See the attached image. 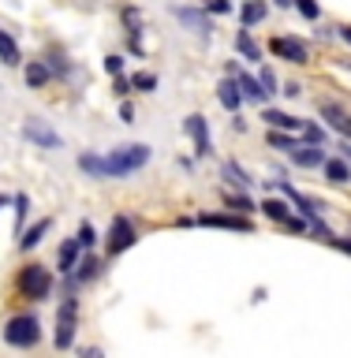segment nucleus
Returning a JSON list of instances; mask_svg holds the SVG:
<instances>
[{"instance_id":"nucleus-6","label":"nucleus","mask_w":351,"mask_h":358,"mask_svg":"<svg viewBox=\"0 0 351 358\" xmlns=\"http://www.w3.org/2000/svg\"><path fill=\"white\" fill-rule=\"evenodd\" d=\"M135 243H139V231H135L131 217H112V224H109V239H105V250L116 257V254H123V250H131Z\"/></svg>"},{"instance_id":"nucleus-19","label":"nucleus","mask_w":351,"mask_h":358,"mask_svg":"<svg viewBox=\"0 0 351 358\" xmlns=\"http://www.w3.org/2000/svg\"><path fill=\"white\" fill-rule=\"evenodd\" d=\"M325 179H333V183H351V164H347V157L340 161V157H325Z\"/></svg>"},{"instance_id":"nucleus-40","label":"nucleus","mask_w":351,"mask_h":358,"mask_svg":"<svg viewBox=\"0 0 351 358\" xmlns=\"http://www.w3.org/2000/svg\"><path fill=\"white\" fill-rule=\"evenodd\" d=\"M120 120H123V123H135V105H128V101H123V105H120Z\"/></svg>"},{"instance_id":"nucleus-11","label":"nucleus","mask_w":351,"mask_h":358,"mask_svg":"<svg viewBox=\"0 0 351 358\" xmlns=\"http://www.w3.org/2000/svg\"><path fill=\"white\" fill-rule=\"evenodd\" d=\"M202 228H224V231H251V220L243 213H202Z\"/></svg>"},{"instance_id":"nucleus-4","label":"nucleus","mask_w":351,"mask_h":358,"mask_svg":"<svg viewBox=\"0 0 351 358\" xmlns=\"http://www.w3.org/2000/svg\"><path fill=\"white\" fill-rule=\"evenodd\" d=\"M15 287H19V295H22V299L41 302V299H49V291H53V273H49L45 265H27V268L19 273Z\"/></svg>"},{"instance_id":"nucleus-22","label":"nucleus","mask_w":351,"mask_h":358,"mask_svg":"<svg viewBox=\"0 0 351 358\" xmlns=\"http://www.w3.org/2000/svg\"><path fill=\"white\" fill-rule=\"evenodd\" d=\"M49 228H53V220H38L30 231H22V235H19V250H34V246H38L45 235H49Z\"/></svg>"},{"instance_id":"nucleus-9","label":"nucleus","mask_w":351,"mask_h":358,"mask_svg":"<svg viewBox=\"0 0 351 358\" xmlns=\"http://www.w3.org/2000/svg\"><path fill=\"white\" fill-rule=\"evenodd\" d=\"M184 131L191 134V142H195V153L198 157H209L213 153V138H209V123H206V116H187L184 120Z\"/></svg>"},{"instance_id":"nucleus-45","label":"nucleus","mask_w":351,"mask_h":358,"mask_svg":"<svg viewBox=\"0 0 351 358\" xmlns=\"http://www.w3.org/2000/svg\"><path fill=\"white\" fill-rule=\"evenodd\" d=\"M0 206H4V198H0Z\"/></svg>"},{"instance_id":"nucleus-20","label":"nucleus","mask_w":351,"mask_h":358,"mask_svg":"<svg viewBox=\"0 0 351 358\" xmlns=\"http://www.w3.org/2000/svg\"><path fill=\"white\" fill-rule=\"evenodd\" d=\"M235 52H240L243 60H262V49L254 45V38H251V27L235 30Z\"/></svg>"},{"instance_id":"nucleus-1","label":"nucleus","mask_w":351,"mask_h":358,"mask_svg":"<svg viewBox=\"0 0 351 358\" xmlns=\"http://www.w3.org/2000/svg\"><path fill=\"white\" fill-rule=\"evenodd\" d=\"M153 150L146 142H128V145H116L109 157H105V179H123L131 172H139V168L150 164Z\"/></svg>"},{"instance_id":"nucleus-21","label":"nucleus","mask_w":351,"mask_h":358,"mask_svg":"<svg viewBox=\"0 0 351 358\" xmlns=\"http://www.w3.org/2000/svg\"><path fill=\"white\" fill-rule=\"evenodd\" d=\"M0 64H8V67L22 64V52H19V45H15V38H11L8 30H0Z\"/></svg>"},{"instance_id":"nucleus-14","label":"nucleus","mask_w":351,"mask_h":358,"mask_svg":"<svg viewBox=\"0 0 351 358\" xmlns=\"http://www.w3.org/2000/svg\"><path fill=\"white\" fill-rule=\"evenodd\" d=\"M176 11V19L184 22V27H191L195 34H202V38H209V30H213V22L206 15V8H172Z\"/></svg>"},{"instance_id":"nucleus-18","label":"nucleus","mask_w":351,"mask_h":358,"mask_svg":"<svg viewBox=\"0 0 351 358\" xmlns=\"http://www.w3.org/2000/svg\"><path fill=\"white\" fill-rule=\"evenodd\" d=\"M262 120L269 123V127H277V131H296V134H299V127H303V120L288 116V112H280V108H266Z\"/></svg>"},{"instance_id":"nucleus-29","label":"nucleus","mask_w":351,"mask_h":358,"mask_svg":"<svg viewBox=\"0 0 351 358\" xmlns=\"http://www.w3.org/2000/svg\"><path fill=\"white\" fill-rule=\"evenodd\" d=\"M224 206H228L232 213H243V217H247V213H254V201L247 194H224Z\"/></svg>"},{"instance_id":"nucleus-15","label":"nucleus","mask_w":351,"mask_h":358,"mask_svg":"<svg viewBox=\"0 0 351 358\" xmlns=\"http://www.w3.org/2000/svg\"><path fill=\"white\" fill-rule=\"evenodd\" d=\"M120 19H123V27H128L131 52H142V45H139V34H142V11L135 8V4H123V8H120Z\"/></svg>"},{"instance_id":"nucleus-28","label":"nucleus","mask_w":351,"mask_h":358,"mask_svg":"<svg viewBox=\"0 0 351 358\" xmlns=\"http://www.w3.org/2000/svg\"><path fill=\"white\" fill-rule=\"evenodd\" d=\"M131 90H139V94H153V90H157V75H150V71L131 75Z\"/></svg>"},{"instance_id":"nucleus-16","label":"nucleus","mask_w":351,"mask_h":358,"mask_svg":"<svg viewBox=\"0 0 351 358\" xmlns=\"http://www.w3.org/2000/svg\"><path fill=\"white\" fill-rule=\"evenodd\" d=\"M78 257H83V246H78V239H64V246H60V257H56V268H60L64 276H67V273H75Z\"/></svg>"},{"instance_id":"nucleus-24","label":"nucleus","mask_w":351,"mask_h":358,"mask_svg":"<svg viewBox=\"0 0 351 358\" xmlns=\"http://www.w3.org/2000/svg\"><path fill=\"white\" fill-rule=\"evenodd\" d=\"M97 273H101V262H97V257H90V254L78 257V265H75V280H78V284H90V280H97Z\"/></svg>"},{"instance_id":"nucleus-7","label":"nucleus","mask_w":351,"mask_h":358,"mask_svg":"<svg viewBox=\"0 0 351 358\" xmlns=\"http://www.w3.org/2000/svg\"><path fill=\"white\" fill-rule=\"evenodd\" d=\"M269 52H273L277 60H288V64H310V49H307V41L288 38V34H277V38L269 41Z\"/></svg>"},{"instance_id":"nucleus-26","label":"nucleus","mask_w":351,"mask_h":358,"mask_svg":"<svg viewBox=\"0 0 351 358\" xmlns=\"http://www.w3.org/2000/svg\"><path fill=\"white\" fill-rule=\"evenodd\" d=\"M78 168L94 179H105V157H97V153H83L78 157Z\"/></svg>"},{"instance_id":"nucleus-3","label":"nucleus","mask_w":351,"mask_h":358,"mask_svg":"<svg viewBox=\"0 0 351 358\" xmlns=\"http://www.w3.org/2000/svg\"><path fill=\"white\" fill-rule=\"evenodd\" d=\"M75 329H78V299L67 295L60 306H56V332H53L56 351H67V347L75 343Z\"/></svg>"},{"instance_id":"nucleus-25","label":"nucleus","mask_w":351,"mask_h":358,"mask_svg":"<svg viewBox=\"0 0 351 358\" xmlns=\"http://www.w3.org/2000/svg\"><path fill=\"white\" fill-rule=\"evenodd\" d=\"M235 78H240V90H243V97H251V101H266V90H262V83H258L254 75H247V71H235Z\"/></svg>"},{"instance_id":"nucleus-44","label":"nucleus","mask_w":351,"mask_h":358,"mask_svg":"<svg viewBox=\"0 0 351 358\" xmlns=\"http://www.w3.org/2000/svg\"><path fill=\"white\" fill-rule=\"evenodd\" d=\"M277 4H280V8H291V4H296V0H277Z\"/></svg>"},{"instance_id":"nucleus-38","label":"nucleus","mask_w":351,"mask_h":358,"mask_svg":"<svg viewBox=\"0 0 351 358\" xmlns=\"http://www.w3.org/2000/svg\"><path fill=\"white\" fill-rule=\"evenodd\" d=\"M206 11H213V15H228L232 4L228 0H206Z\"/></svg>"},{"instance_id":"nucleus-37","label":"nucleus","mask_w":351,"mask_h":358,"mask_svg":"<svg viewBox=\"0 0 351 358\" xmlns=\"http://www.w3.org/2000/svg\"><path fill=\"white\" fill-rule=\"evenodd\" d=\"M27 209H30V198H27V194H15V220H19V228H22V217H27Z\"/></svg>"},{"instance_id":"nucleus-12","label":"nucleus","mask_w":351,"mask_h":358,"mask_svg":"<svg viewBox=\"0 0 351 358\" xmlns=\"http://www.w3.org/2000/svg\"><path fill=\"white\" fill-rule=\"evenodd\" d=\"M296 168H322L325 164V145L318 142H296V150H288Z\"/></svg>"},{"instance_id":"nucleus-35","label":"nucleus","mask_w":351,"mask_h":358,"mask_svg":"<svg viewBox=\"0 0 351 358\" xmlns=\"http://www.w3.org/2000/svg\"><path fill=\"white\" fill-rule=\"evenodd\" d=\"M105 71H109V75H123V56H120V52L105 56Z\"/></svg>"},{"instance_id":"nucleus-13","label":"nucleus","mask_w":351,"mask_h":358,"mask_svg":"<svg viewBox=\"0 0 351 358\" xmlns=\"http://www.w3.org/2000/svg\"><path fill=\"white\" fill-rule=\"evenodd\" d=\"M217 101H221V108H224V112H240V105H243L240 78H235V75L221 78V83H217Z\"/></svg>"},{"instance_id":"nucleus-41","label":"nucleus","mask_w":351,"mask_h":358,"mask_svg":"<svg viewBox=\"0 0 351 358\" xmlns=\"http://www.w3.org/2000/svg\"><path fill=\"white\" fill-rule=\"evenodd\" d=\"M299 83H284V90H280V94H284V97H299Z\"/></svg>"},{"instance_id":"nucleus-23","label":"nucleus","mask_w":351,"mask_h":358,"mask_svg":"<svg viewBox=\"0 0 351 358\" xmlns=\"http://www.w3.org/2000/svg\"><path fill=\"white\" fill-rule=\"evenodd\" d=\"M266 0H247V4H243V11H240V22H243V27H258V22H262L266 19Z\"/></svg>"},{"instance_id":"nucleus-32","label":"nucleus","mask_w":351,"mask_h":358,"mask_svg":"<svg viewBox=\"0 0 351 358\" xmlns=\"http://www.w3.org/2000/svg\"><path fill=\"white\" fill-rule=\"evenodd\" d=\"M269 145H273V150H284V153H288V150H296V138L273 127V134H269Z\"/></svg>"},{"instance_id":"nucleus-31","label":"nucleus","mask_w":351,"mask_h":358,"mask_svg":"<svg viewBox=\"0 0 351 358\" xmlns=\"http://www.w3.org/2000/svg\"><path fill=\"white\" fill-rule=\"evenodd\" d=\"M299 134H303V138H307V142H318V145H325V131L318 127V123H310V120H303Z\"/></svg>"},{"instance_id":"nucleus-39","label":"nucleus","mask_w":351,"mask_h":358,"mask_svg":"<svg viewBox=\"0 0 351 358\" xmlns=\"http://www.w3.org/2000/svg\"><path fill=\"white\" fill-rule=\"evenodd\" d=\"M333 246L344 250V254H351V235H333Z\"/></svg>"},{"instance_id":"nucleus-34","label":"nucleus","mask_w":351,"mask_h":358,"mask_svg":"<svg viewBox=\"0 0 351 358\" xmlns=\"http://www.w3.org/2000/svg\"><path fill=\"white\" fill-rule=\"evenodd\" d=\"M258 83H262V90H266V97H269V94H277V75L269 71V67H262V71H258Z\"/></svg>"},{"instance_id":"nucleus-33","label":"nucleus","mask_w":351,"mask_h":358,"mask_svg":"<svg viewBox=\"0 0 351 358\" xmlns=\"http://www.w3.org/2000/svg\"><path fill=\"white\" fill-rule=\"evenodd\" d=\"M296 8H299V15H303V19H310V22H314V19L322 15L318 0H296Z\"/></svg>"},{"instance_id":"nucleus-43","label":"nucleus","mask_w":351,"mask_h":358,"mask_svg":"<svg viewBox=\"0 0 351 358\" xmlns=\"http://www.w3.org/2000/svg\"><path fill=\"white\" fill-rule=\"evenodd\" d=\"M340 153H344V157H347V161H351V142H347V138L340 142Z\"/></svg>"},{"instance_id":"nucleus-30","label":"nucleus","mask_w":351,"mask_h":358,"mask_svg":"<svg viewBox=\"0 0 351 358\" xmlns=\"http://www.w3.org/2000/svg\"><path fill=\"white\" fill-rule=\"evenodd\" d=\"M75 239H78V246H83V250H90V246L97 243V228H94L90 220H83V224H78V231H75Z\"/></svg>"},{"instance_id":"nucleus-8","label":"nucleus","mask_w":351,"mask_h":358,"mask_svg":"<svg viewBox=\"0 0 351 358\" xmlns=\"http://www.w3.org/2000/svg\"><path fill=\"white\" fill-rule=\"evenodd\" d=\"M318 116L325 120V127H333L340 138H347L351 142V112L344 108V105H336V101H318Z\"/></svg>"},{"instance_id":"nucleus-10","label":"nucleus","mask_w":351,"mask_h":358,"mask_svg":"<svg viewBox=\"0 0 351 358\" xmlns=\"http://www.w3.org/2000/svg\"><path fill=\"white\" fill-rule=\"evenodd\" d=\"M22 138L41 145V150H56V145H60V134H56L45 120H27L22 123Z\"/></svg>"},{"instance_id":"nucleus-36","label":"nucleus","mask_w":351,"mask_h":358,"mask_svg":"<svg viewBox=\"0 0 351 358\" xmlns=\"http://www.w3.org/2000/svg\"><path fill=\"white\" fill-rule=\"evenodd\" d=\"M112 90H116V97H128V94H131V78L112 75Z\"/></svg>"},{"instance_id":"nucleus-42","label":"nucleus","mask_w":351,"mask_h":358,"mask_svg":"<svg viewBox=\"0 0 351 358\" xmlns=\"http://www.w3.org/2000/svg\"><path fill=\"white\" fill-rule=\"evenodd\" d=\"M336 34H340V38H344V41L351 45V27H336Z\"/></svg>"},{"instance_id":"nucleus-17","label":"nucleus","mask_w":351,"mask_h":358,"mask_svg":"<svg viewBox=\"0 0 351 358\" xmlns=\"http://www.w3.org/2000/svg\"><path fill=\"white\" fill-rule=\"evenodd\" d=\"M22 78H27V86H30V90H41V86H49L53 67H49V64H41V60H27V71H22Z\"/></svg>"},{"instance_id":"nucleus-5","label":"nucleus","mask_w":351,"mask_h":358,"mask_svg":"<svg viewBox=\"0 0 351 358\" xmlns=\"http://www.w3.org/2000/svg\"><path fill=\"white\" fill-rule=\"evenodd\" d=\"M262 213H266L269 220H277L284 231H296V235H303V231H307V220H303L299 213H291V201L266 198V201H262Z\"/></svg>"},{"instance_id":"nucleus-2","label":"nucleus","mask_w":351,"mask_h":358,"mask_svg":"<svg viewBox=\"0 0 351 358\" xmlns=\"http://www.w3.org/2000/svg\"><path fill=\"white\" fill-rule=\"evenodd\" d=\"M38 340H41V321L34 317V313H15V317H8V324H4V343L8 347L27 351V347H38Z\"/></svg>"},{"instance_id":"nucleus-27","label":"nucleus","mask_w":351,"mask_h":358,"mask_svg":"<svg viewBox=\"0 0 351 358\" xmlns=\"http://www.w3.org/2000/svg\"><path fill=\"white\" fill-rule=\"evenodd\" d=\"M221 176L228 179V183H235L240 190H243V187H251V179H247V172H243V168L235 164V161H224V164H221Z\"/></svg>"}]
</instances>
